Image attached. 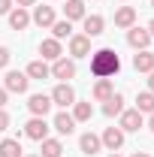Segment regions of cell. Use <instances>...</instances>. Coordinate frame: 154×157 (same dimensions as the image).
<instances>
[{
	"label": "cell",
	"instance_id": "1",
	"mask_svg": "<svg viewBox=\"0 0 154 157\" xmlns=\"http://www.w3.org/2000/svg\"><path fill=\"white\" fill-rule=\"evenodd\" d=\"M91 73L97 78H112L121 73V58L115 48H97L91 52Z\"/></svg>",
	"mask_w": 154,
	"mask_h": 157
},
{
	"label": "cell",
	"instance_id": "2",
	"mask_svg": "<svg viewBox=\"0 0 154 157\" xmlns=\"http://www.w3.org/2000/svg\"><path fill=\"white\" fill-rule=\"evenodd\" d=\"M118 127H121L124 133H139V130L145 127V115H142L139 109H124V112L118 115Z\"/></svg>",
	"mask_w": 154,
	"mask_h": 157
},
{
	"label": "cell",
	"instance_id": "3",
	"mask_svg": "<svg viewBox=\"0 0 154 157\" xmlns=\"http://www.w3.org/2000/svg\"><path fill=\"white\" fill-rule=\"evenodd\" d=\"M3 88H6L9 94H27V88H30V78H27V73H21V70H6Z\"/></svg>",
	"mask_w": 154,
	"mask_h": 157
},
{
	"label": "cell",
	"instance_id": "4",
	"mask_svg": "<svg viewBox=\"0 0 154 157\" xmlns=\"http://www.w3.org/2000/svg\"><path fill=\"white\" fill-rule=\"evenodd\" d=\"M48 97H52V106L70 109V106L76 103V91H73V85H70V82H58V85H55V91H52Z\"/></svg>",
	"mask_w": 154,
	"mask_h": 157
},
{
	"label": "cell",
	"instance_id": "5",
	"mask_svg": "<svg viewBox=\"0 0 154 157\" xmlns=\"http://www.w3.org/2000/svg\"><path fill=\"white\" fill-rule=\"evenodd\" d=\"M48 124H45V118H37V115H30V121L24 124V136L27 139H33V142H42V139H48Z\"/></svg>",
	"mask_w": 154,
	"mask_h": 157
},
{
	"label": "cell",
	"instance_id": "6",
	"mask_svg": "<svg viewBox=\"0 0 154 157\" xmlns=\"http://www.w3.org/2000/svg\"><path fill=\"white\" fill-rule=\"evenodd\" d=\"M52 78H58V82L76 78V60L73 58H58L55 63H52Z\"/></svg>",
	"mask_w": 154,
	"mask_h": 157
},
{
	"label": "cell",
	"instance_id": "7",
	"mask_svg": "<svg viewBox=\"0 0 154 157\" xmlns=\"http://www.w3.org/2000/svg\"><path fill=\"white\" fill-rule=\"evenodd\" d=\"M55 21H58L55 6H33V12H30V24H37V27H42V30H48Z\"/></svg>",
	"mask_w": 154,
	"mask_h": 157
},
{
	"label": "cell",
	"instance_id": "8",
	"mask_svg": "<svg viewBox=\"0 0 154 157\" xmlns=\"http://www.w3.org/2000/svg\"><path fill=\"white\" fill-rule=\"evenodd\" d=\"M70 58H73V60L91 58V36H85V33H73V36H70Z\"/></svg>",
	"mask_w": 154,
	"mask_h": 157
},
{
	"label": "cell",
	"instance_id": "9",
	"mask_svg": "<svg viewBox=\"0 0 154 157\" xmlns=\"http://www.w3.org/2000/svg\"><path fill=\"white\" fill-rule=\"evenodd\" d=\"M27 109H30V115L45 118L52 112V97H48V94H30V97H27Z\"/></svg>",
	"mask_w": 154,
	"mask_h": 157
},
{
	"label": "cell",
	"instance_id": "10",
	"mask_svg": "<svg viewBox=\"0 0 154 157\" xmlns=\"http://www.w3.org/2000/svg\"><path fill=\"white\" fill-rule=\"evenodd\" d=\"M127 45H130V48H136V52H142V48H148V45H151V33H148V30H145V27H130V30H127Z\"/></svg>",
	"mask_w": 154,
	"mask_h": 157
},
{
	"label": "cell",
	"instance_id": "11",
	"mask_svg": "<svg viewBox=\"0 0 154 157\" xmlns=\"http://www.w3.org/2000/svg\"><path fill=\"white\" fill-rule=\"evenodd\" d=\"M124 136H127V133H124L121 127H106V130H103V136H100V142H103V148H106V151H118V148L124 145Z\"/></svg>",
	"mask_w": 154,
	"mask_h": 157
},
{
	"label": "cell",
	"instance_id": "12",
	"mask_svg": "<svg viewBox=\"0 0 154 157\" xmlns=\"http://www.w3.org/2000/svg\"><path fill=\"white\" fill-rule=\"evenodd\" d=\"M39 55H42V60H52V63H55L58 58H64V45H60L55 36H48V39L39 42Z\"/></svg>",
	"mask_w": 154,
	"mask_h": 157
},
{
	"label": "cell",
	"instance_id": "13",
	"mask_svg": "<svg viewBox=\"0 0 154 157\" xmlns=\"http://www.w3.org/2000/svg\"><path fill=\"white\" fill-rule=\"evenodd\" d=\"M52 127L58 130L60 136H70V133H76V118L70 115L67 109H60L58 115H55V121H52Z\"/></svg>",
	"mask_w": 154,
	"mask_h": 157
},
{
	"label": "cell",
	"instance_id": "14",
	"mask_svg": "<svg viewBox=\"0 0 154 157\" xmlns=\"http://www.w3.org/2000/svg\"><path fill=\"white\" fill-rule=\"evenodd\" d=\"M100 148H103V142H100L97 133L88 130V133H82V136H79V151H82V154L94 157V154H100Z\"/></svg>",
	"mask_w": 154,
	"mask_h": 157
},
{
	"label": "cell",
	"instance_id": "15",
	"mask_svg": "<svg viewBox=\"0 0 154 157\" xmlns=\"http://www.w3.org/2000/svg\"><path fill=\"white\" fill-rule=\"evenodd\" d=\"M9 27L12 30H27L30 27V12L21 9V6H12L9 9Z\"/></svg>",
	"mask_w": 154,
	"mask_h": 157
},
{
	"label": "cell",
	"instance_id": "16",
	"mask_svg": "<svg viewBox=\"0 0 154 157\" xmlns=\"http://www.w3.org/2000/svg\"><path fill=\"white\" fill-rule=\"evenodd\" d=\"M24 73H27V78H37V82H45V78H52V67H48L45 60L39 58V60H30Z\"/></svg>",
	"mask_w": 154,
	"mask_h": 157
},
{
	"label": "cell",
	"instance_id": "17",
	"mask_svg": "<svg viewBox=\"0 0 154 157\" xmlns=\"http://www.w3.org/2000/svg\"><path fill=\"white\" fill-rule=\"evenodd\" d=\"M133 24H136V9H133V6H118V9H115V27L130 30Z\"/></svg>",
	"mask_w": 154,
	"mask_h": 157
},
{
	"label": "cell",
	"instance_id": "18",
	"mask_svg": "<svg viewBox=\"0 0 154 157\" xmlns=\"http://www.w3.org/2000/svg\"><path fill=\"white\" fill-rule=\"evenodd\" d=\"M70 115L76 118V124H85V121H91V118H94V106H91V100H76Z\"/></svg>",
	"mask_w": 154,
	"mask_h": 157
},
{
	"label": "cell",
	"instance_id": "19",
	"mask_svg": "<svg viewBox=\"0 0 154 157\" xmlns=\"http://www.w3.org/2000/svg\"><path fill=\"white\" fill-rule=\"evenodd\" d=\"M133 70L136 73H151L154 70V52H148V48L136 52L133 55Z\"/></svg>",
	"mask_w": 154,
	"mask_h": 157
},
{
	"label": "cell",
	"instance_id": "20",
	"mask_svg": "<svg viewBox=\"0 0 154 157\" xmlns=\"http://www.w3.org/2000/svg\"><path fill=\"white\" fill-rule=\"evenodd\" d=\"M85 15H88L85 0H67V6H64V18L67 21H82Z\"/></svg>",
	"mask_w": 154,
	"mask_h": 157
},
{
	"label": "cell",
	"instance_id": "21",
	"mask_svg": "<svg viewBox=\"0 0 154 157\" xmlns=\"http://www.w3.org/2000/svg\"><path fill=\"white\" fill-rule=\"evenodd\" d=\"M82 27H85V36H100L103 33V27H106V21H103V15H85L82 18Z\"/></svg>",
	"mask_w": 154,
	"mask_h": 157
},
{
	"label": "cell",
	"instance_id": "22",
	"mask_svg": "<svg viewBox=\"0 0 154 157\" xmlns=\"http://www.w3.org/2000/svg\"><path fill=\"white\" fill-rule=\"evenodd\" d=\"M115 94V85H112V78H97L94 91H91V97L97 100V103H103V100H109Z\"/></svg>",
	"mask_w": 154,
	"mask_h": 157
},
{
	"label": "cell",
	"instance_id": "23",
	"mask_svg": "<svg viewBox=\"0 0 154 157\" xmlns=\"http://www.w3.org/2000/svg\"><path fill=\"white\" fill-rule=\"evenodd\" d=\"M121 112H124V97L115 91L109 100H103V115H106V118H115V115H121Z\"/></svg>",
	"mask_w": 154,
	"mask_h": 157
},
{
	"label": "cell",
	"instance_id": "24",
	"mask_svg": "<svg viewBox=\"0 0 154 157\" xmlns=\"http://www.w3.org/2000/svg\"><path fill=\"white\" fill-rule=\"evenodd\" d=\"M48 30H52V36L58 39V42H64V39H70V36H73V21L58 18L55 24H52V27H48Z\"/></svg>",
	"mask_w": 154,
	"mask_h": 157
},
{
	"label": "cell",
	"instance_id": "25",
	"mask_svg": "<svg viewBox=\"0 0 154 157\" xmlns=\"http://www.w3.org/2000/svg\"><path fill=\"white\" fill-rule=\"evenodd\" d=\"M39 145H42V154H39V157H64V145H60V139H42Z\"/></svg>",
	"mask_w": 154,
	"mask_h": 157
},
{
	"label": "cell",
	"instance_id": "26",
	"mask_svg": "<svg viewBox=\"0 0 154 157\" xmlns=\"http://www.w3.org/2000/svg\"><path fill=\"white\" fill-rule=\"evenodd\" d=\"M0 157H24L21 154V142L18 139H3L0 142Z\"/></svg>",
	"mask_w": 154,
	"mask_h": 157
},
{
	"label": "cell",
	"instance_id": "27",
	"mask_svg": "<svg viewBox=\"0 0 154 157\" xmlns=\"http://www.w3.org/2000/svg\"><path fill=\"white\" fill-rule=\"evenodd\" d=\"M136 109H139L142 115H151L154 112V94L151 91H142V94L136 97Z\"/></svg>",
	"mask_w": 154,
	"mask_h": 157
},
{
	"label": "cell",
	"instance_id": "28",
	"mask_svg": "<svg viewBox=\"0 0 154 157\" xmlns=\"http://www.w3.org/2000/svg\"><path fill=\"white\" fill-rule=\"evenodd\" d=\"M9 60H12L9 48H6V45H0V70H6V67H9Z\"/></svg>",
	"mask_w": 154,
	"mask_h": 157
},
{
	"label": "cell",
	"instance_id": "29",
	"mask_svg": "<svg viewBox=\"0 0 154 157\" xmlns=\"http://www.w3.org/2000/svg\"><path fill=\"white\" fill-rule=\"evenodd\" d=\"M3 130H9V115H6V109H0V133Z\"/></svg>",
	"mask_w": 154,
	"mask_h": 157
},
{
	"label": "cell",
	"instance_id": "30",
	"mask_svg": "<svg viewBox=\"0 0 154 157\" xmlns=\"http://www.w3.org/2000/svg\"><path fill=\"white\" fill-rule=\"evenodd\" d=\"M9 9H12V0H0V15H9Z\"/></svg>",
	"mask_w": 154,
	"mask_h": 157
},
{
	"label": "cell",
	"instance_id": "31",
	"mask_svg": "<svg viewBox=\"0 0 154 157\" xmlns=\"http://www.w3.org/2000/svg\"><path fill=\"white\" fill-rule=\"evenodd\" d=\"M12 3H18L21 9H27V6H37V0H12Z\"/></svg>",
	"mask_w": 154,
	"mask_h": 157
},
{
	"label": "cell",
	"instance_id": "32",
	"mask_svg": "<svg viewBox=\"0 0 154 157\" xmlns=\"http://www.w3.org/2000/svg\"><path fill=\"white\" fill-rule=\"evenodd\" d=\"M6 100H9V91H6V88H0V109L6 106Z\"/></svg>",
	"mask_w": 154,
	"mask_h": 157
},
{
	"label": "cell",
	"instance_id": "33",
	"mask_svg": "<svg viewBox=\"0 0 154 157\" xmlns=\"http://www.w3.org/2000/svg\"><path fill=\"white\" fill-rule=\"evenodd\" d=\"M148 91H151V94H154V70H151V73H148Z\"/></svg>",
	"mask_w": 154,
	"mask_h": 157
},
{
	"label": "cell",
	"instance_id": "34",
	"mask_svg": "<svg viewBox=\"0 0 154 157\" xmlns=\"http://www.w3.org/2000/svg\"><path fill=\"white\" fill-rule=\"evenodd\" d=\"M145 30H148V33H151V39H154V18L148 21V27H145Z\"/></svg>",
	"mask_w": 154,
	"mask_h": 157
},
{
	"label": "cell",
	"instance_id": "35",
	"mask_svg": "<svg viewBox=\"0 0 154 157\" xmlns=\"http://www.w3.org/2000/svg\"><path fill=\"white\" fill-rule=\"evenodd\" d=\"M148 130L154 133V112H151V118H148Z\"/></svg>",
	"mask_w": 154,
	"mask_h": 157
},
{
	"label": "cell",
	"instance_id": "36",
	"mask_svg": "<svg viewBox=\"0 0 154 157\" xmlns=\"http://www.w3.org/2000/svg\"><path fill=\"white\" fill-rule=\"evenodd\" d=\"M130 157H151L148 151H136V154H130Z\"/></svg>",
	"mask_w": 154,
	"mask_h": 157
},
{
	"label": "cell",
	"instance_id": "37",
	"mask_svg": "<svg viewBox=\"0 0 154 157\" xmlns=\"http://www.w3.org/2000/svg\"><path fill=\"white\" fill-rule=\"evenodd\" d=\"M109 157H121V154H118V151H112V154H109Z\"/></svg>",
	"mask_w": 154,
	"mask_h": 157
},
{
	"label": "cell",
	"instance_id": "38",
	"mask_svg": "<svg viewBox=\"0 0 154 157\" xmlns=\"http://www.w3.org/2000/svg\"><path fill=\"white\" fill-rule=\"evenodd\" d=\"M27 157H39V154H27Z\"/></svg>",
	"mask_w": 154,
	"mask_h": 157
},
{
	"label": "cell",
	"instance_id": "39",
	"mask_svg": "<svg viewBox=\"0 0 154 157\" xmlns=\"http://www.w3.org/2000/svg\"><path fill=\"white\" fill-rule=\"evenodd\" d=\"M151 6H154V0H151Z\"/></svg>",
	"mask_w": 154,
	"mask_h": 157
}]
</instances>
